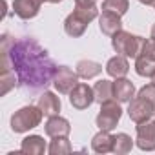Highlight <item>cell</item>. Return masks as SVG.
Here are the masks:
<instances>
[{
  "mask_svg": "<svg viewBox=\"0 0 155 155\" xmlns=\"http://www.w3.org/2000/svg\"><path fill=\"white\" fill-rule=\"evenodd\" d=\"M20 151L22 153H29V155H42L46 151V142L38 135H29V137H26L22 140Z\"/></svg>",
  "mask_w": 155,
  "mask_h": 155,
  "instance_id": "17",
  "label": "cell"
},
{
  "mask_svg": "<svg viewBox=\"0 0 155 155\" xmlns=\"http://www.w3.org/2000/svg\"><path fill=\"white\" fill-rule=\"evenodd\" d=\"M137 146L144 151L155 150V120H146L137 124Z\"/></svg>",
  "mask_w": 155,
  "mask_h": 155,
  "instance_id": "8",
  "label": "cell"
},
{
  "mask_svg": "<svg viewBox=\"0 0 155 155\" xmlns=\"http://www.w3.org/2000/svg\"><path fill=\"white\" fill-rule=\"evenodd\" d=\"M40 6L42 4L38 0H15L13 2V11L22 20H29V18H35L38 15Z\"/></svg>",
  "mask_w": 155,
  "mask_h": 155,
  "instance_id": "11",
  "label": "cell"
},
{
  "mask_svg": "<svg viewBox=\"0 0 155 155\" xmlns=\"http://www.w3.org/2000/svg\"><path fill=\"white\" fill-rule=\"evenodd\" d=\"M69 131H71V126H69V122L64 117L53 115L46 122V133L49 137H68Z\"/></svg>",
  "mask_w": 155,
  "mask_h": 155,
  "instance_id": "13",
  "label": "cell"
},
{
  "mask_svg": "<svg viewBox=\"0 0 155 155\" xmlns=\"http://www.w3.org/2000/svg\"><path fill=\"white\" fill-rule=\"evenodd\" d=\"M153 8H155V4H153Z\"/></svg>",
  "mask_w": 155,
  "mask_h": 155,
  "instance_id": "32",
  "label": "cell"
},
{
  "mask_svg": "<svg viewBox=\"0 0 155 155\" xmlns=\"http://www.w3.org/2000/svg\"><path fill=\"white\" fill-rule=\"evenodd\" d=\"M44 115L48 117H53V115H58L60 111V99L55 95V93H49V91H44L40 97H38V104H37Z\"/></svg>",
  "mask_w": 155,
  "mask_h": 155,
  "instance_id": "15",
  "label": "cell"
},
{
  "mask_svg": "<svg viewBox=\"0 0 155 155\" xmlns=\"http://www.w3.org/2000/svg\"><path fill=\"white\" fill-rule=\"evenodd\" d=\"M140 4H144V6H153L155 4V0H139Z\"/></svg>",
  "mask_w": 155,
  "mask_h": 155,
  "instance_id": "28",
  "label": "cell"
},
{
  "mask_svg": "<svg viewBox=\"0 0 155 155\" xmlns=\"http://www.w3.org/2000/svg\"><path fill=\"white\" fill-rule=\"evenodd\" d=\"M128 115L130 119L135 122V124H140V122H146L150 120L153 115H155V106L142 99V97H135L130 101V108H128Z\"/></svg>",
  "mask_w": 155,
  "mask_h": 155,
  "instance_id": "6",
  "label": "cell"
},
{
  "mask_svg": "<svg viewBox=\"0 0 155 155\" xmlns=\"http://www.w3.org/2000/svg\"><path fill=\"white\" fill-rule=\"evenodd\" d=\"M135 71L140 77H150L151 79V75L155 71V60H151V58H148L144 55H139L135 58Z\"/></svg>",
  "mask_w": 155,
  "mask_h": 155,
  "instance_id": "20",
  "label": "cell"
},
{
  "mask_svg": "<svg viewBox=\"0 0 155 155\" xmlns=\"http://www.w3.org/2000/svg\"><path fill=\"white\" fill-rule=\"evenodd\" d=\"M113 135H110V131L106 130H101L93 139H91V148L93 151L97 153H108V151H113Z\"/></svg>",
  "mask_w": 155,
  "mask_h": 155,
  "instance_id": "16",
  "label": "cell"
},
{
  "mask_svg": "<svg viewBox=\"0 0 155 155\" xmlns=\"http://www.w3.org/2000/svg\"><path fill=\"white\" fill-rule=\"evenodd\" d=\"M151 82L155 84V71H153V75H151Z\"/></svg>",
  "mask_w": 155,
  "mask_h": 155,
  "instance_id": "31",
  "label": "cell"
},
{
  "mask_svg": "<svg viewBox=\"0 0 155 155\" xmlns=\"http://www.w3.org/2000/svg\"><path fill=\"white\" fill-rule=\"evenodd\" d=\"M79 84V75L68 66H58L53 77V86L58 93H71V90Z\"/></svg>",
  "mask_w": 155,
  "mask_h": 155,
  "instance_id": "5",
  "label": "cell"
},
{
  "mask_svg": "<svg viewBox=\"0 0 155 155\" xmlns=\"http://www.w3.org/2000/svg\"><path fill=\"white\" fill-rule=\"evenodd\" d=\"M120 117H122V110H120V106L111 99V101L101 104V113L97 115L95 122H97L99 130L111 131V130L117 126V122L120 120Z\"/></svg>",
  "mask_w": 155,
  "mask_h": 155,
  "instance_id": "4",
  "label": "cell"
},
{
  "mask_svg": "<svg viewBox=\"0 0 155 155\" xmlns=\"http://www.w3.org/2000/svg\"><path fill=\"white\" fill-rule=\"evenodd\" d=\"M133 148V140L130 135L126 133H117L115 139H113V153H119V155H124V153H130Z\"/></svg>",
  "mask_w": 155,
  "mask_h": 155,
  "instance_id": "21",
  "label": "cell"
},
{
  "mask_svg": "<svg viewBox=\"0 0 155 155\" xmlns=\"http://www.w3.org/2000/svg\"><path fill=\"white\" fill-rule=\"evenodd\" d=\"M144 57L155 60V38H150V40H144V46H142V53Z\"/></svg>",
  "mask_w": 155,
  "mask_h": 155,
  "instance_id": "26",
  "label": "cell"
},
{
  "mask_svg": "<svg viewBox=\"0 0 155 155\" xmlns=\"http://www.w3.org/2000/svg\"><path fill=\"white\" fill-rule=\"evenodd\" d=\"M44 111L38 106H24L18 111L13 113L11 117V130L15 133H24L29 131L31 128H37L42 120Z\"/></svg>",
  "mask_w": 155,
  "mask_h": 155,
  "instance_id": "3",
  "label": "cell"
},
{
  "mask_svg": "<svg viewBox=\"0 0 155 155\" xmlns=\"http://www.w3.org/2000/svg\"><path fill=\"white\" fill-rule=\"evenodd\" d=\"M93 91H95V101H97L99 104L115 99V97H113V82H111V81H99V82L93 86Z\"/></svg>",
  "mask_w": 155,
  "mask_h": 155,
  "instance_id": "19",
  "label": "cell"
},
{
  "mask_svg": "<svg viewBox=\"0 0 155 155\" xmlns=\"http://www.w3.org/2000/svg\"><path fill=\"white\" fill-rule=\"evenodd\" d=\"M75 11H77V13H81L88 22H91V20L97 18V15H99L97 8H79V6H75Z\"/></svg>",
  "mask_w": 155,
  "mask_h": 155,
  "instance_id": "25",
  "label": "cell"
},
{
  "mask_svg": "<svg viewBox=\"0 0 155 155\" xmlns=\"http://www.w3.org/2000/svg\"><path fill=\"white\" fill-rule=\"evenodd\" d=\"M135 95V86L131 81L124 79V77H120V79H117L113 82V97L115 101L119 102H130Z\"/></svg>",
  "mask_w": 155,
  "mask_h": 155,
  "instance_id": "12",
  "label": "cell"
},
{
  "mask_svg": "<svg viewBox=\"0 0 155 155\" xmlns=\"http://www.w3.org/2000/svg\"><path fill=\"white\" fill-rule=\"evenodd\" d=\"M137 97H142V99L150 101V102L155 106V84L151 82V84H146V86H142V88L139 90V95H137Z\"/></svg>",
  "mask_w": 155,
  "mask_h": 155,
  "instance_id": "24",
  "label": "cell"
},
{
  "mask_svg": "<svg viewBox=\"0 0 155 155\" xmlns=\"http://www.w3.org/2000/svg\"><path fill=\"white\" fill-rule=\"evenodd\" d=\"M130 8L128 0H102V11H115L119 15H124Z\"/></svg>",
  "mask_w": 155,
  "mask_h": 155,
  "instance_id": "23",
  "label": "cell"
},
{
  "mask_svg": "<svg viewBox=\"0 0 155 155\" xmlns=\"http://www.w3.org/2000/svg\"><path fill=\"white\" fill-rule=\"evenodd\" d=\"M48 151L51 155H68V153H71V144H69L68 137H53Z\"/></svg>",
  "mask_w": 155,
  "mask_h": 155,
  "instance_id": "22",
  "label": "cell"
},
{
  "mask_svg": "<svg viewBox=\"0 0 155 155\" xmlns=\"http://www.w3.org/2000/svg\"><path fill=\"white\" fill-rule=\"evenodd\" d=\"M69 102L75 110H86L95 102V91L88 84H77L69 93Z\"/></svg>",
  "mask_w": 155,
  "mask_h": 155,
  "instance_id": "7",
  "label": "cell"
},
{
  "mask_svg": "<svg viewBox=\"0 0 155 155\" xmlns=\"http://www.w3.org/2000/svg\"><path fill=\"white\" fill-rule=\"evenodd\" d=\"M106 71H108L110 77H113V79H120V77H126L128 71H130L128 57H124V55H117V57L110 58L108 64H106Z\"/></svg>",
  "mask_w": 155,
  "mask_h": 155,
  "instance_id": "14",
  "label": "cell"
},
{
  "mask_svg": "<svg viewBox=\"0 0 155 155\" xmlns=\"http://www.w3.org/2000/svg\"><path fill=\"white\" fill-rule=\"evenodd\" d=\"M97 0H75V6L79 8H95Z\"/></svg>",
  "mask_w": 155,
  "mask_h": 155,
  "instance_id": "27",
  "label": "cell"
},
{
  "mask_svg": "<svg viewBox=\"0 0 155 155\" xmlns=\"http://www.w3.org/2000/svg\"><path fill=\"white\" fill-rule=\"evenodd\" d=\"M88 20L81 15V13H77V11H73L71 15H68V18L64 20V31L69 35V37H81V35H84V31H86V28H88Z\"/></svg>",
  "mask_w": 155,
  "mask_h": 155,
  "instance_id": "10",
  "label": "cell"
},
{
  "mask_svg": "<svg viewBox=\"0 0 155 155\" xmlns=\"http://www.w3.org/2000/svg\"><path fill=\"white\" fill-rule=\"evenodd\" d=\"M122 15L115 13V11H102L101 18H99V26H101V31L108 37H113L117 31L122 29V20H120Z\"/></svg>",
  "mask_w": 155,
  "mask_h": 155,
  "instance_id": "9",
  "label": "cell"
},
{
  "mask_svg": "<svg viewBox=\"0 0 155 155\" xmlns=\"http://www.w3.org/2000/svg\"><path fill=\"white\" fill-rule=\"evenodd\" d=\"M111 46L117 53L128 57V58H137L142 53V46H144V38L131 35L128 31H117L111 37Z\"/></svg>",
  "mask_w": 155,
  "mask_h": 155,
  "instance_id": "2",
  "label": "cell"
},
{
  "mask_svg": "<svg viewBox=\"0 0 155 155\" xmlns=\"http://www.w3.org/2000/svg\"><path fill=\"white\" fill-rule=\"evenodd\" d=\"M75 71L81 79H93V77H97L102 71V66L95 60H79Z\"/></svg>",
  "mask_w": 155,
  "mask_h": 155,
  "instance_id": "18",
  "label": "cell"
},
{
  "mask_svg": "<svg viewBox=\"0 0 155 155\" xmlns=\"http://www.w3.org/2000/svg\"><path fill=\"white\" fill-rule=\"evenodd\" d=\"M0 55L8 57L11 69L17 75V86L37 93L46 90L57 71V64L51 60L48 51L31 37L13 38L4 35L0 38Z\"/></svg>",
  "mask_w": 155,
  "mask_h": 155,
  "instance_id": "1",
  "label": "cell"
},
{
  "mask_svg": "<svg viewBox=\"0 0 155 155\" xmlns=\"http://www.w3.org/2000/svg\"><path fill=\"white\" fill-rule=\"evenodd\" d=\"M151 38H155V24H153V28H151Z\"/></svg>",
  "mask_w": 155,
  "mask_h": 155,
  "instance_id": "30",
  "label": "cell"
},
{
  "mask_svg": "<svg viewBox=\"0 0 155 155\" xmlns=\"http://www.w3.org/2000/svg\"><path fill=\"white\" fill-rule=\"evenodd\" d=\"M46 2H51V4H58V2H62V0H46Z\"/></svg>",
  "mask_w": 155,
  "mask_h": 155,
  "instance_id": "29",
  "label": "cell"
}]
</instances>
